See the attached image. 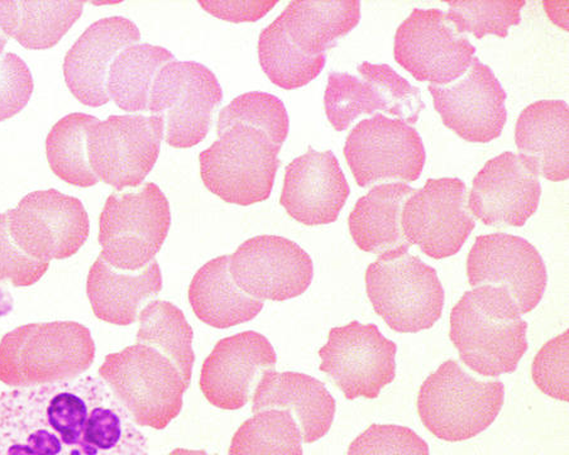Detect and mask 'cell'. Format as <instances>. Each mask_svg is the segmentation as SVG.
Segmentation results:
<instances>
[{
    "mask_svg": "<svg viewBox=\"0 0 569 455\" xmlns=\"http://www.w3.org/2000/svg\"><path fill=\"white\" fill-rule=\"evenodd\" d=\"M280 151L268 134L236 124L218 133V140L199 154L200 178L228 204L262 203L271 195Z\"/></svg>",
    "mask_w": 569,
    "mask_h": 455,
    "instance_id": "8",
    "label": "cell"
},
{
    "mask_svg": "<svg viewBox=\"0 0 569 455\" xmlns=\"http://www.w3.org/2000/svg\"><path fill=\"white\" fill-rule=\"evenodd\" d=\"M229 271L247 295L260 302H287L306 293L313 260L299 244L279 235H257L229 256Z\"/></svg>",
    "mask_w": 569,
    "mask_h": 455,
    "instance_id": "16",
    "label": "cell"
},
{
    "mask_svg": "<svg viewBox=\"0 0 569 455\" xmlns=\"http://www.w3.org/2000/svg\"><path fill=\"white\" fill-rule=\"evenodd\" d=\"M537 172L520 154L507 151L486 162L468 194L470 213L486 225L522 226L539 208Z\"/></svg>",
    "mask_w": 569,
    "mask_h": 455,
    "instance_id": "19",
    "label": "cell"
},
{
    "mask_svg": "<svg viewBox=\"0 0 569 455\" xmlns=\"http://www.w3.org/2000/svg\"><path fill=\"white\" fill-rule=\"evenodd\" d=\"M347 455H429V447L410 427L373 424L357 436Z\"/></svg>",
    "mask_w": 569,
    "mask_h": 455,
    "instance_id": "39",
    "label": "cell"
},
{
    "mask_svg": "<svg viewBox=\"0 0 569 455\" xmlns=\"http://www.w3.org/2000/svg\"><path fill=\"white\" fill-rule=\"evenodd\" d=\"M468 189L461 179H429L403 203V239L435 260L455 256L473 232Z\"/></svg>",
    "mask_w": 569,
    "mask_h": 455,
    "instance_id": "14",
    "label": "cell"
},
{
    "mask_svg": "<svg viewBox=\"0 0 569 455\" xmlns=\"http://www.w3.org/2000/svg\"><path fill=\"white\" fill-rule=\"evenodd\" d=\"M236 124L249 125L268 134L279 148L287 141L290 125L287 107L278 97L262 91L237 97L224 107L218 115L217 134Z\"/></svg>",
    "mask_w": 569,
    "mask_h": 455,
    "instance_id": "36",
    "label": "cell"
},
{
    "mask_svg": "<svg viewBox=\"0 0 569 455\" xmlns=\"http://www.w3.org/2000/svg\"><path fill=\"white\" fill-rule=\"evenodd\" d=\"M163 136L160 117L110 115L89 131L90 168L118 191L139 188L158 162Z\"/></svg>",
    "mask_w": 569,
    "mask_h": 455,
    "instance_id": "10",
    "label": "cell"
},
{
    "mask_svg": "<svg viewBox=\"0 0 569 455\" xmlns=\"http://www.w3.org/2000/svg\"><path fill=\"white\" fill-rule=\"evenodd\" d=\"M168 455H212V454H208L204 451H190V449L178 448L176 451H172ZM213 455H216V454H213Z\"/></svg>",
    "mask_w": 569,
    "mask_h": 455,
    "instance_id": "44",
    "label": "cell"
},
{
    "mask_svg": "<svg viewBox=\"0 0 569 455\" xmlns=\"http://www.w3.org/2000/svg\"><path fill=\"white\" fill-rule=\"evenodd\" d=\"M33 78L27 63L13 52L0 58V122L11 120L29 104Z\"/></svg>",
    "mask_w": 569,
    "mask_h": 455,
    "instance_id": "41",
    "label": "cell"
},
{
    "mask_svg": "<svg viewBox=\"0 0 569 455\" xmlns=\"http://www.w3.org/2000/svg\"><path fill=\"white\" fill-rule=\"evenodd\" d=\"M141 41L139 27L124 17H108L89 26L63 60L66 83L81 104L109 103L107 78L117 54Z\"/></svg>",
    "mask_w": 569,
    "mask_h": 455,
    "instance_id": "22",
    "label": "cell"
},
{
    "mask_svg": "<svg viewBox=\"0 0 569 455\" xmlns=\"http://www.w3.org/2000/svg\"><path fill=\"white\" fill-rule=\"evenodd\" d=\"M516 142L520 156L538 176L569 179V108L563 100H538L522 109Z\"/></svg>",
    "mask_w": 569,
    "mask_h": 455,
    "instance_id": "24",
    "label": "cell"
},
{
    "mask_svg": "<svg viewBox=\"0 0 569 455\" xmlns=\"http://www.w3.org/2000/svg\"><path fill=\"white\" fill-rule=\"evenodd\" d=\"M398 347L373 324L352 322L330 330L319 351L325 372L347 400L378 398L397 377Z\"/></svg>",
    "mask_w": 569,
    "mask_h": 455,
    "instance_id": "13",
    "label": "cell"
},
{
    "mask_svg": "<svg viewBox=\"0 0 569 455\" xmlns=\"http://www.w3.org/2000/svg\"><path fill=\"white\" fill-rule=\"evenodd\" d=\"M257 50L266 77L287 90L308 85L326 67V54L311 57L299 49L289 38L280 17L261 32Z\"/></svg>",
    "mask_w": 569,
    "mask_h": 455,
    "instance_id": "33",
    "label": "cell"
},
{
    "mask_svg": "<svg viewBox=\"0 0 569 455\" xmlns=\"http://www.w3.org/2000/svg\"><path fill=\"white\" fill-rule=\"evenodd\" d=\"M476 48L458 33L440 9L417 8L395 33L393 59L412 78L446 87L460 80L475 59Z\"/></svg>",
    "mask_w": 569,
    "mask_h": 455,
    "instance_id": "12",
    "label": "cell"
},
{
    "mask_svg": "<svg viewBox=\"0 0 569 455\" xmlns=\"http://www.w3.org/2000/svg\"><path fill=\"white\" fill-rule=\"evenodd\" d=\"M170 226L169 200L153 182L114 193L99 218V257L118 271H141L158 256Z\"/></svg>",
    "mask_w": 569,
    "mask_h": 455,
    "instance_id": "7",
    "label": "cell"
},
{
    "mask_svg": "<svg viewBox=\"0 0 569 455\" xmlns=\"http://www.w3.org/2000/svg\"><path fill=\"white\" fill-rule=\"evenodd\" d=\"M415 191L403 182H392L375 186L358 199L348 216V228L357 247L378 256L393 250L410 249L401 231V212L403 203Z\"/></svg>",
    "mask_w": 569,
    "mask_h": 455,
    "instance_id": "27",
    "label": "cell"
},
{
    "mask_svg": "<svg viewBox=\"0 0 569 455\" xmlns=\"http://www.w3.org/2000/svg\"><path fill=\"white\" fill-rule=\"evenodd\" d=\"M350 193V184L335 153L309 149L284 170L280 204L301 224H332Z\"/></svg>",
    "mask_w": 569,
    "mask_h": 455,
    "instance_id": "21",
    "label": "cell"
},
{
    "mask_svg": "<svg viewBox=\"0 0 569 455\" xmlns=\"http://www.w3.org/2000/svg\"><path fill=\"white\" fill-rule=\"evenodd\" d=\"M79 2H0V30L29 50L57 46L82 14Z\"/></svg>",
    "mask_w": 569,
    "mask_h": 455,
    "instance_id": "29",
    "label": "cell"
},
{
    "mask_svg": "<svg viewBox=\"0 0 569 455\" xmlns=\"http://www.w3.org/2000/svg\"><path fill=\"white\" fill-rule=\"evenodd\" d=\"M279 17L293 43L311 57H319L360 23L361 2H291Z\"/></svg>",
    "mask_w": 569,
    "mask_h": 455,
    "instance_id": "28",
    "label": "cell"
},
{
    "mask_svg": "<svg viewBox=\"0 0 569 455\" xmlns=\"http://www.w3.org/2000/svg\"><path fill=\"white\" fill-rule=\"evenodd\" d=\"M189 302L200 322L227 330L251 322L263 309V302L247 295L229 271V256L206 263L189 286Z\"/></svg>",
    "mask_w": 569,
    "mask_h": 455,
    "instance_id": "26",
    "label": "cell"
},
{
    "mask_svg": "<svg viewBox=\"0 0 569 455\" xmlns=\"http://www.w3.org/2000/svg\"><path fill=\"white\" fill-rule=\"evenodd\" d=\"M223 90L212 70L196 61H172L153 81L149 112L164 124L173 149H191L212 129Z\"/></svg>",
    "mask_w": 569,
    "mask_h": 455,
    "instance_id": "9",
    "label": "cell"
},
{
    "mask_svg": "<svg viewBox=\"0 0 569 455\" xmlns=\"http://www.w3.org/2000/svg\"><path fill=\"white\" fill-rule=\"evenodd\" d=\"M50 263L36 261L16 244L8 230L7 213L0 214V284L11 282L14 287H29L49 271Z\"/></svg>",
    "mask_w": 569,
    "mask_h": 455,
    "instance_id": "42",
    "label": "cell"
},
{
    "mask_svg": "<svg viewBox=\"0 0 569 455\" xmlns=\"http://www.w3.org/2000/svg\"><path fill=\"white\" fill-rule=\"evenodd\" d=\"M403 247L381 254L366 270L373 311L398 333H419L442 317L445 289L438 273Z\"/></svg>",
    "mask_w": 569,
    "mask_h": 455,
    "instance_id": "5",
    "label": "cell"
},
{
    "mask_svg": "<svg viewBox=\"0 0 569 455\" xmlns=\"http://www.w3.org/2000/svg\"><path fill=\"white\" fill-rule=\"evenodd\" d=\"M358 74L380 91L385 108L400 121L415 124L426 105L421 100L420 90L412 87L406 78H402L388 63L362 62L358 67Z\"/></svg>",
    "mask_w": 569,
    "mask_h": 455,
    "instance_id": "38",
    "label": "cell"
},
{
    "mask_svg": "<svg viewBox=\"0 0 569 455\" xmlns=\"http://www.w3.org/2000/svg\"><path fill=\"white\" fill-rule=\"evenodd\" d=\"M505 402L501 381H483L449 360L421 385L418 414L438 439L460 443L475 438L497 421Z\"/></svg>",
    "mask_w": 569,
    "mask_h": 455,
    "instance_id": "4",
    "label": "cell"
},
{
    "mask_svg": "<svg viewBox=\"0 0 569 455\" xmlns=\"http://www.w3.org/2000/svg\"><path fill=\"white\" fill-rule=\"evenodd\" d=\"M162 290L159 263L137 272L118 271L102 259L90 267L87 295L99 321L128 326L134 324L141 307Z\"/></svg>",
    "mask_w": 569,
    "mask_h": 455,
    "instance_id": "25",
    "label": "cell"
},
{
    "mask_svg": "<svg viewBox=\"0 0 569 455\" xmlns=\"http://www.w3.org/2000/svg\"><path fill=\"white\" fill-rule=\"evenodd\" d=\"M6 213L13 241L36 261L70 259L89 239L84 205L54 189L33 191Z\"/></svg>",
    "mask_w": 569,
    "mask_h": 455,
    "instance_id": "11",
    "label": "cell"
},
{
    "mask_svg": "<svg viewBox=\"0 0 569 455\" xmlns=\"http://www.w3.org/2000/svg\"><path fill=\"white\" fill-rule=\"evenodd\" d=\"M467 276L473 289L490 285L507 290L521 314L535 311L548 284L546 263L535 245L507 233L477 236L468 253Z\"/></svg>",
    "mask_w": 569,
    "mask_h": 455,
    "instance_id": "17",
    "label": "cell"
},
{
    "mask_svg": "<svg viewBox=\"0 0 569 455\" xmlns=\"http://www.w3.org/2000/svg\"><path fill=\"white\" fill-rule=\"evenodd\" d=\"M284 410L298 423L302 442L316 443L332 427L336 400L320 381L298 372L270 370L257 384L252 413Z\"/></svg>",
    "mask_w": 569,
    "mask_h": 455,
    "instance_id": "23",
    "label": "cell"
},
{
    "mask_svg": "<svg viewBox=\"0 0 569 455\" xmlns=\"http://www.w3.org/2000/svg\"><path fill=\"white\" fill-rule=\"evenodd\" d=\"M96 360V343L76 322L33 323L16 327L0 341V382L37 387L77 380Z\"/></svg>",
    "mask_w": 569,
    "mask_h": 455,
    "instance_id": "3",
    "label": "cell"
},
{
    "mask_svg": "<svg viewBox=\"0 0 569 455\" xmlns=\"http://www.w3.org/2000/svg\"><path fill=\"white\" fill-rule=\"evenodd\" d=\"M176 57L161 46L136 43L117 54L107 78L109 99L124 112H149L156 77Z\"/></svg>",
    "mask_w": 569,
    "mask_h": 455,
    "instance_id": "30",
    "label": "cell"
},
{
    "mask_svg": "<svg viewBox=\"0 0 569 455\" xmlns=\"http://www.w3.org/2000/svg\"><path fill=\"white\" fill-rule=\"evenodd\" d=\"M516 300L499 286L475 287L451 313V338L461 361L483 377L516 372L528 351V324Z\"/></svg>",
    "mask_w": 569,
    "mask_h": 455,
    "instance_id": "2",
    "label": "cell"
},
{
    "mask_svg": "<svg viewBox=\"0 0 569 455\" xmlns=\"http://www.w3.org/2000/svg\"><path fill=\"white\" fill-rule=\"evenodd\" d=\"M525 0H475V2H449V22L460 33H472L481 40L486 34L508 38L509 29L521 22Z\"/></svg>",
    "mask_w": 569,
    "mask_h": 455,
    "instance_id": "37",
    "label": "cell"
},
{
    "mask_svg": "<svg viewBox=\"0 0 569 455\" xmlns=\"http://www.w3.org/2000/svg\"><path fill=\"white\" fill-rule=\"evenodd\" d=\"M277 362V352L262 334L228 336L216 344L201 367V393L218 408L240 410L250 402L263 373L274 370Z\"/></svg>",
    "mask_w": 569,
    "mask_h": 455,
    "instance_id": "20",
    "label": "cell"
},
{
    "mask_svg": "<svg viewBox=\"0 0 569 455\" xmlns=\"http://www.w3.org/2000/svg\"><path fill=\"white\" fill-rule=\"evenodd\" d=\"M325 105L328 121L338 132L348 130L362 114L387 111L380 91L370 81L347 72L329 74Z\"/></svg>",
    "mask_w": 569,
    "mask_h": 455,
    "instance_id": "35",
    "label": "cell"
},
{
    "mask_svg": "<svg viewBox=\"0 0 569 455\" xmlns=\"http://www.w3.org/2000/svg\"><path fill=\"white\" fill-rule=\"evenodd\" d=\"M192 338L194 333L178 306L154 300L142 309L137 344L147 345L167 357L177 367L188 387L196 362Z\"/></svg>",
    "mask_w": 569,
    "mask_h": 455,
    "instance_id": "31",
    "label": "cell"
},
{
    "mask_svg": "<svg viewBox=\"0 0 569 455\" xmlns=\"http://www.w3.org/2000/svg\"><path fill=\"white\" fill-rule=\"evenodd\" d=\"M345 158L358 186L367 188L380 181H417L427 153L415 127L376 113L348 134Z\"/></svg>",
    "mask_w": 569,
    "mask_h": 455,
    "instance_id": "15",
    "label": "cell"
},
{
    "mask_svg": "<svg viewBox=\"0 0 569 455\" xmlns=\"http://www.w3.org/2000/svg\"><path fill=\"white\" fill-rule=\"evenodd\" d=\"M98 375L134 424L156 431L179 416L188 390L177 367L143 344L108 354Z\"/></svg>",
    "mask_w": 569,
    "mask_h": 455,
    "instance_id": "6",
    "label": "cell"
},
{
    "mask_svg": "<svg viewBox=\"0 0 569 455\" xmlns=\"http://www.w3.org/2000/svg\"><path fill=\"white\" fill-rule=\"evenodd\" d=\"M198 4L213 17L227 22L250 23L260 21L278 2H246V0H199Z\"/></svg>",
    "mask_w": 569,
    "mask_h": 455,
    "instance_id": "43",
    "label": "cell"
},
{
    "mask_svg": "<svg viewBox=\"0 0 569 455\" xmlns=\"http://www.w3.org/2000/svg\"><path fill=\"white\" fill-rule=\"evenodd\" d=\"M228 455H302L298 423L284 410L256 413L238 427Z\"/></svg>",
    "mask_w": 569,
    "mask_h": 455,
    "instance_id": "34",
    "label": "cell"
},
{
    "mask_svg": "<svg viewBox=\"0 0 569 455\" xmlns=\"http://www.w3.org/2000/svg\"><path fill=\"white\" fill-rule=\"evenodd\" d=\"M98 118L71 113L54 124L46 139V154L54 175L78 188L96 186L99 179L88 159V134Z\"/></svg>",
    "mask_w": 569,
    "mask_h": 455,
    "instance_id": "32",
    "label": "cell"
},
{
    "mask_svg": "<svg viewBox=\"0 0 569 455\" xmlns=\"http://www.w3.org/2000/svg\"><path fill=\"white\" fill-rule=\"evenodd\" d=\"M7 42H8L7 36L3 33L2 30H0V54L3 53Z\"/></svg>",
    "mask_w": 569,
    "mask_h": 455,
    "instance_id": "45",
    "label": "cell"
},
{
    "mask_svg": "<svg viewBox=\"0 0 569 455\" xmlns=\"http://www.w3.org/2000/svg\"><path fill=\"white\" fill-rule=\"evenodd\" d=\"M568 350L567 330L541 347L531 366V376L541 393L565 403L569 402Z\"/></svg>",
    "mask_w": 569,
    "mask_h": 455,
    "instance_id": "40",
    "label": "cell"
},
{
    "mask_svg": "<svg viewBox=\"0 0 569 455\" xmlns=\"http://www.w3.org/2000/svg\"><path fill=\"white\" fill-rule=\"evenodd\" d=\"M428 89L445 125L461 139L489 143L501 135L508 121L507 91L479 58L455 84Z\"/></svg>",
    "mask_w": 569,
    "mask_h": 455,
    "instance_id": "18",
    "label": "cell"
},
{
    "mask_svg": "<svg viewBox=\"0 0 569 455\" xmlns=\"http://www.w3.org/2000/svg\"><path fill=\"white\" fill-rule=\"evenodd\" d=\"M0 455H149L144 435L96 377L0 394Z\"/></svg>",
    "mask_w": 569,
    "mask_h": 455,
    "instance_id": "1",
    "label": "cell"
}]
</instances>
